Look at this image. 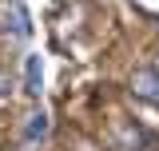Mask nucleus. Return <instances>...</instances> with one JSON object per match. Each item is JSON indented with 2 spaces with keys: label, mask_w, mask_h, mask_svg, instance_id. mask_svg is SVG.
<instances>
[{
  "label": "nucleus",
  "mask_w": 159,
  "mask_h": 151,
  "mask_svg": "<svg viewBox=\"0 0 159 151\" xmlns=\"http://www.w3.org/2000/svg\"><path fill=\"white\" fill-rule=\"evenodd\" d=\"M48 135V112H32L28 115V127H24V139L28 143H40Z\"/></svg>",
  "instance_id": "7ed1b4c3"
},
{
  "label": "nucleus",
  "mask_w": 159,
  "mask_h": 151,
  "mask_svg": "<svg viewBox=\"0 0 159 151\" xmlns=\"http://www.w3.org/2000/svg\"><path fill=\"white\" fill-rule=\"evenodd\" d=\"M12 20H16V24H12V28H16V36H28V32H32V24H28V12H24L20 4H12Z\"/></svg>",
  "instance_id": "20e7f679"
},
{
  "label": "nucleus",
  "mask_w": 159,
  "mask_h": 151,
  "mask_svg": "<svg viewBox=\"0 0 159 151\" xmlns=\"http://www.w3.org/2000/svg\"><path fill=\"white\" fill-rule=\"evenodd\" d=\"M155 72H159V60H155Z\"/></svg>",
  "instance_id": "39448f33"
},
{
  "label": "nucleus",
  "mask_w": 159,
  "mask_h": 151,
  "mask_svg": "<svg viewBox=\"0 0 159 151\" xmlns=\"http://www.w3.org/2000/svg\"><path fill=\"white\" fill-rule=\"evenodd\" d=\"M40 84H44L40 56H28V64H24V92H28V95H40Z\"/></svg>",
  "instance_id": "f03ea898"
},
{
  "label": "nucleus",
  "mask_w": 159,
  "mask_h": 151,
  "mask_svg": "<svg viewBox=\"0 0 159 151\" xmlns=\"http://www.w3.org/2000/svg\"><path fill=\"white\" fill-rule=\"evenodd\" d=\"M131 92H135L139 99H147V103L159 108V72L155 68H139V72L131 76Z\"/></svg>",
  "instance_id": "f257e3e1"
}]
</instances>
